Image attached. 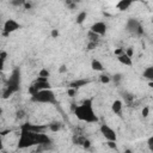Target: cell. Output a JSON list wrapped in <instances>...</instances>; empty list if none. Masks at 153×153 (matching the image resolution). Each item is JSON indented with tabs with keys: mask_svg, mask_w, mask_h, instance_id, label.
<instances>
[{
	"mask_svg": "<svg viewBox=\"0 0 153 153\" xmlns=\"http://www.w3.org/2000/svg\"><path fill=\"white\" fill-rule=\"evenodd\" d=\"M106 29H108V26H106V24L104 22H96V23L92 24L90 31L93 32L97 36H104L105 32H106Z\"/></svg>",
	"mask_w": 153,
	"mask_h": 153,
	"instance_id": "10",
	"label": "cell"
},
{
	"mask_svg": "<svg viewBox=\"0 0 153 153\" xmlns=\"http://www.w3.org/2000/svg\"><path fill=\"white\" fill-rule=\"evenodd\" d=\"M91 67H92L93 71H97V72H103V71H104L103 63H102L99 60H96V59L91 61Z\"/></svg>",
	"mask_w": 153,
	"mask_h": 153,
	"instance_id": "14",
	"label": "cell"
},
{
	"mask_svg": "<svg viewBox=\"0 0 153 153\" xmlns=\"http://www.w3.org/2000/svg\"><path fill=\"white\" fill-rule=\"evenodd\" d=\"M59 35H60V33H59L57 29H53V30H51V37H53V38H56Z\"/></svg>",
	"mask_w": 153,
	"mask_h": 153,
	"instance_id": "28",
	"label": "cell"
},
{
	"mask_svg": "<svg viewBox=\"0 0 153 153\" xmlns=\"http://www.w3.org/2000/svg\"><path fill=\"white\" fill-rule=\"evenodd\" d=\"M1 114H2V109L0 108V115H1Z\"/></svg>",
	"mask_w": 153,
	"mask_h": 153,
	"instance_id": "38",
	"label": "cell"
},
{
	"mask_svg": "<svg viewBox=\"0 0 153 153\" xmlns=\"http://www.w3.org/2000/svg\"><path fill=\"white\" fill-rule=\"evenodd\" d=\"M147 145L149 147V149H152V145H153V136H149L148 141H147Z\"/></svg>",
	"mask_w": 153,
	"mask_h": 153,
	"instance_id": "31",
	"label": "cell"
},
{
	"mask_svg": "<svg viewBox=\"0 0 153 153\" xmlns=\"http://www.w3.org/2000/svg\"><path fill=\"white\" fill-rule=\"evenodd\" d=\"M110 148H112V149H117V145H116V142L115 141H108V143H106Z\"/></svg>",
	"mask_w": 153,
	"mask_h": 153,
	"instance_id": "26",
	"label": "cell"
},
{
	"mask_svg": "<svg viewBox=\"0 0 153 153\" xmlns=\"http://www.w3.org/2000/svg\"><path fill=\"white\" fill-rule=\"evenodd\" d=\"M123 53H124V49L123 48H118V49L115 50V55H117V56L121 55V54H123Z\"/></svg>",
	"mask_w": 153,
	"mask_h": 153,
	"instance_id": "30",
	"label": "cell"
},
{
	"mask_svg": "<svg viewBox=\"0 0 153 153\" xmlns=\"http://www.w3.org/2000/svg\"><path fill=\"white\" fill-rule=\"evenodd\" d=\"M0 151H4V141H2V136L0 135Z\"/></svg>",
	"mask_w": 153,
	"mask_h": 153,
	"instance_id": "34",
	"label": "cell"
},
{
	"mask_svg": "<svg viewBox=\"0 0 153 153\" xmlns=\"http://www.w3.org/2000/svg\"><path fill=\"white\" fill-rule=\"evenodd\" d=\"M112 79H114L115 84H116V85H118V82H120V81H121V79H122V74H120V73H118V74H115Z\"/></svg>",
	"mask_w": 153,
	"mask_h": 153,
	"instance_id": "23",
	"label": "cell"
},
{
	"mask_svg": "<svg viewBox=\"0 0 153 153\" xmlns=\"http://www.w3.org/2000/svg\"><path fill=\"white\" fill-rule=\"evenodd\" d=\"M24 7H25L26 10H29V8H31V4H30V2H24Z\"/></svg>",
	"mask_w": 153,
	"mask_h": 153,
	"instance_id": "35",
	"label": "cell"
},
{
	"mask_svg": "<svg viewBox=\"0 0 153 153\" xmlns=\"http://www.w3.org/2000/svg\"><path fill=\"white\" fill-rule=\"evenodd\" d=\"M35 153H38V152H35Z\"/></svg>",
	"mask_w": 153,
	"mask_h": 153,
	"instance_id": "40",
	"label": "cell"
},
{
	"mask_svg": "<svg viewBox=\"0 0 153 153\" xmlns=\"http://www.w3.org/2000/svg\"><path fill=\"white\" fill-rule=\"evenodd\" d=\"M20 27H22V25H20L17 20H14V19H7V20L4 23V29H2L4 36H8L10 33L17 31V30L20 29Z\"/></svg>",
	"mask_w": 153,
	"mask_h": 153,
	"instance_id": "9",
	"label": "cell"
},
{
	"mask_svg": "<svg viewBox=\"0 0 153 153\" xmlns=\"http://www.w3.org/2000/svg\"><path fill=\"white\" fill-rule=\"evenodd\" d=\"M82 147H84V148H90V147H91V142H90L87 139H85V141L82 142Z\"/></svg>",
	"mask_w": 153,
	"mask_h": 153,
	"instance_id": "27",
	"label": "cell"
},
{
	"mask_svg": "<svg viewBox=\"0 0 153 153\" xmlns=\"http://www.w3.org/2000/svg\"><path fill=\"white\" fill-rule=\"evenodd\" d=\"M131 1L130 0H121V1H118L117 2V5H116V7L120 10V11H124V10H127L129 6H131Z\"/></svg>",
	"mask_w": 153,
	"mask_h": 153,
	"instance_id": "16",
	"label": "cell"
},
{
	"mask_svg": "<svg viewBox=\"0 0 153 153\" xmlns=\"http://www.w3.org/2000/svg\"><path fill=\"white\" fill-rule=\"evenodd\" d=\"M67 94H68L69 97H74V96L76 94V90H74V88H71V87H68V90H67Z\"/></svg>",
	"mask_w": 153,
	"mask_h": 153,
	"instance_id": "24",
	"label": "cell"
},
{
	"mask_svg": "<svg viewBox=\"0 0 153 153\" xmlns=\"http://www.w3.org/2000/svg\"><path fill=\"white\" fill-rule=\"evenodd\" d=\"M66 71V66H61V68H60V72H65Z\"/></svg>",
	"mask_w": 153,
	"mask_h": 153,
	"instance_id": "36",
	"label": "cell"
},
{
	"mask_svg": "<svg viewBox=\"0 0 153 153\" xmlns=\"http://www.w3.org/2000/svg\"><path fill=\"white\" fill-rule=\"evenodd\" d=\"M20 129H25V130L37 133V134H43L48 130V126H45V124H33V123L26 122V123L20 126Z\"/></svg>",
	"mask_w": 153,
	"mask_h": 153,
	"instance_id": "7",
	"label": "cell"
},
{
	"mask_svg": "<svg viewBox=\"0 0 153 153\" xmlns=\"http://www.w3.org/2000/svg\"><path fill=\"white\" fill-rule=\"evenodd\" d=\"M99 79H100V82H103V84H108V82H110V80H111V78H110L109 75H106V74H102V75L99 76Z\"/></svg>",
	"mask_w": 153,
	"mask_h": 153,
	"instance_id": "22",
	"label": "cell"
},
{
	"mask_svg": "<svg viewBox=\"0 0 153 153\" xmlns=\"http://www.w3.org/2000/svg\"><path fill=\"white\" fill-rule=\"evenodd\" d=\"M49 75H50V73H49V71L45 69V68H42V69L39 71V73H38V76H41V78H49Z\"/></svg>",
	"mask_w": 153,
	"mask_h": 153,
	"instance_id": "21",
	"label": "cell"
},
{
	"mask_svg": "<svg viewBox=\"0 0 153 153\" xmlns=\"http://www.w3.org/2000/svg\"><path fill=\"white\" fill-rule=\"evenodd\" d=\"M127 30L134 35H137V36H142L143 35V29H142V25L141 23L135 19V18H129L128 22H127V25H126Z\"/></svg>",
	"mask_w": 153,
	"mask_h": 153,
	"instance_id": "6",
	"label": "cell"
},
{
	"mask_svg": "<svg viewBox=\"0 0 153 153\" xmlns=\"http://www.w3.org/2000/svg\"><path fill=\"white\" fill-rule=\"evenodd\" d=\"M24 2H25V1H23V0H20V1H12V5H14V6H20V5H24Z\"/></svg>",
	"mask_w": 153,
	"mask_h": 153,
	"instance_id": "32",
	"label": "cell"
},
{
	"mask_svg": "<svg viewBox=\"0 0 153 153\" xmlns=\"http://www.w3.org/2000/svg\"><path fill=\"white\" fill-rule=\"evenodd\" d=\"M117 60H118L122 65H124V66H131V65H133L131 59H130V57H128L124 53H123V54H121V55H118V56H117Z\"/></svg>",
	"mask_w": 153,
	"mask_h": 153,
	"instance_id": "13",
	"label": "cell"
},
{
	"mask_svg": "<svg viewBox=\"0 0 153 153\" xmlns=\"http://www.w3.org/2000/svg\"><path fill=\"white\" fill-rule=\"evenodd\" d=\"M20 84H22V72L19 67H16L8 79L6 80L5 84V90L2 92V98H8L13 93L18 92L20 90Z\"/></svg>",
	"mask_w": 153,
	"mask_h": 153,
	"instance_id": "3",
	"label": "cell"
},
{
	"mask_svg": "<svg viewBox=\"0 0 153 153\" xmlns=\"http://www.w3.org/2000/svg\"><path fill=\"white\" fill-rule=\"evenodd\" d=\"M48 126V129L49 130H51V131H59V130H61V128H62V122H59V121H54V122H51V123H49V124H47Z\"/></svg>",
	"mask_w": 153,
	"mask_h": 153,
	"instance_id": "15",
	"label": "cell"
},
{
	"mask_svg": "<svg viewBox=\"0 0 153 153\" xmlns=\"http://www.w3.org/2000/svg\"><path fill=\"white\" fill-rule=\"evenodd\" d=\"M99 130H100V133H102V135L105 137V140L106 141H117V134H116V131L110 127V126H108V124H100V128H99Z\"/></svg>",
	"mask_w": 153,
	"mask_h": 153,
	"instance_id": "8",
	"label": "cell"
},
{
	"mask_svg": "<svg viewBox=\"0 0 153 153\" xmlns=\"http://www.w3.org/2000/svg\"><path fill=\"white\" fill-rule=\"evenodd\" d=\"M86 17H87V12H86V11H81V12H79L78 16H76V23H78V24H82V23L85 22Z\"/></svg>",
	"mask_w": 153,
	"mask_h": 153,
	"instance_id": "18",
	"label": "cell"
},
{
	"mask_svg": "<svg viewBox=\"0 0 153 153\" xmlns=\"http://www.w3.org/2000/svg\"><path fill=\"white\" fill-rule=\"evenodd\" d=\"M149 115V106H143L142 109V116L143 117H147Z\"/></svg>",
	"mask_w": 153,
	"mask_h": 153,
	"instance_id": "25",
	"label": "cell"
},
{
	"mask_svg": "<svg viewBox=\"0 0 153 153\" xmlns=\"http://www.w3.org/2000/svg\"><path fill=\"white\" fill-rule=\"evenodd\" d=\"M49 146L51 145V139L45 134H37V133H32L25 129H20V135H19V140H18V148L19 149H24V148H29L32 146Z\"/></svg>",
	"mask_w": 153,
	"mask_h": 153,
	"instance_id": "1",
	"label": "cell"
},
{
	"mask_svg": "<svg viewBox=\"0 0 153 153\" xmlns=\"http://www.w3.org/2000/svg\"><path fill=\"white\" fill-rule=\"evenodd\" d=\"M88 82H90L88 79H76V80H74V81H72L69 84V87L74 88V90H78V88H80L82 86H86Z\"/></svg>",
	"mask_w": 153,
	"mask_h": 153,
	"instance_id": "11",
	"label": "cell"
},
{
	"mask_svg": "<svg viewBox=\"0 0 153 153\" xmlns=\"http://www.w3.org/2000/svg\"><path fill=\"white\" fill-rule=\"evenodd\" d=\"M4 63H5V60L0 56V71H2V69H4Z\"/></svg>",
	"mask_w": 153,
	"mask_h": 153,
	"instance_id": "33",
	"label": "cell"
},
{
	"mask_svg": "<svg viewBox=\"0 0 153 153\" xmlns=\"http://www.w3.org/2000/svg\"><path fill=\"white\" fill-rule=\"evenodd\" d=\"M123 153H133V152H131V149L127 148V149H124V152H123Z\"/></svg>",
	"mask_w": 153,
	"mask_h": 153,
	"instance_id": "37",
	"label": "cell"
},
{
	"mask_svg": "<svg viewBox=\"0 0 153 153\" xmlns=\"http://www.w3.org/2000/svg\"><path fill=\"white\" fill-rule=\"evenodd\" d=\"M74 115L84 122L87 123H96L98 122V117L93 110V99L87 98L80 105L74 108Z\"/></svg>",
	"mask_w": 153,
	"mask_h": 153,
	"instance_id": "2",
	"label": "cell"
},
{
	"mask_svg": "<svg viewBox=\"0 0 153 153\" xmlns=\"http://www.w3.org/2000/svg\"><path fill=\"white\" fill-rule=\"evenodd\" d=\"M31 102L33 103H42V104H56V96L53 92L51 88L48 90H42L36 92L35 94L31 96Z\"/></svg>",
	"mask_w": 153,
	"mask_h": 153,
	"instance_id": "4",
	"label": "cell"
},
{
	"mask_svg": "<svg viewBox=\"0 0 153 153\" xmlns=\"http://www.w3.org/2000/svg\"><path fill=\"white\" fill-rule=\"evenodd\" d=\"M85 136H82V135H80V134H75L74 136H73V142L75 143V145H82V142L85 141Z\"/></svg>",
	"mask_w": 153,
	"mask_h": 153,
	"instance_id": "19",
	"label": "cell"
},
{
	"mask_svg": "<svg viewBox=\"0 0 153 153\" xmlns=\"http://www.w3.org/2000/svg\"><path fill=\"white\" fill-rule=\"evenodd\" d=\"M122 108H123V103H122L120 99H116V100L112 103V105H111V110H112V112L116 114V115H118V116H121Z\"/></svg>",
	"mask_w": 153,
	"mask_h": 153,
	"instance_id": "12",
	"label": "cell"
},
{
	"mask_svg": "<svg viewBox=\"0 0 153 153\" xmlns=\"http://www.w3.org/2000/svg\"><path fill=\"white\" fill-rule=\"evenodd\" d=\"M48 88H51L50 82L48 81V78H41V76H38L32 82V85L29 87V93H30V96H32V94H35L38 91L48 90Z\"/></svg>",
	"mask_w": 153,
	"mask_h": 153,
	"instance_id": "5",
	"label": "cell"
},
{
	"mask_svg": "<svg viewBox=\"0 0 153 153\" xmlns=\"http://www.w3.org/2000/svg\"><path fill=\"white\" fill-rule=\"evenodd\" d=\"M142 75H143L145 79H147V80H149V81L152 82V81H153V67H147V68H145Z\"/></svg>",
	"mask_w": 153,
	"mask_h": 153,
	"instance_id": "17",
	"label": "cell"
},
{
	"mask_svg": "<svg viewBox=\"0 0 153 153\" xmlns=\"http://www.w3.org/2000/svg\"><path fill=\"white\" fill-rule=\"evenodd\" d=\"M0 135H1V129H0Z\"/></svg>",
	"mask_w": 153,
	"mask_h": 153,
	"instance_id": "39",
	"label": "cell"
},
{
	"mask_svg": "<svg viewBox=\"0 0 153 153\" xmlns=\"http://www.w3.org/2000/svg\"><path fill=\"white\" fill-rule=\"evenodd\" d=\"M25 116V112L23 110H18L17 111V118H23Z\"/></svg>",
	"mask_w": 153,
	"mask_h": 153,
	"instance_id": "29",
	"label": "cell"
},
{
	"mask_svg": "<svg viewBox=\"0 0 153 153\" xmlns=\"http://www.w3.org/2000/svg\"><path fill=\"white\" fill-rule=\"evenodd\" d=\"M123 98H124V100H126L128 104H130V103L134 100V96L130 94V93H128V92H124V93H123Z\"/></svg>",
	"mask_w": 153,
	"mask_h": 153,
	"instance_id": "20",
	"label": "cell"
}]
</instances>
